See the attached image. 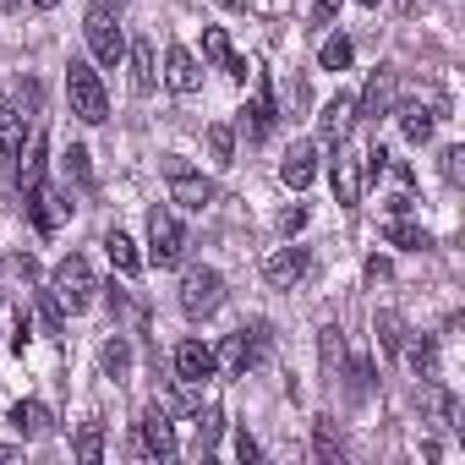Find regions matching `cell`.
<instances>
[{"label":"cell","mask_w":465,"mask_h":465,"mask_svg":"<svg viewBox=\"0 0 465 465\" xmlns=\"http://www.w3.org/2000/svg\"><path fill=\"white\" fill-rule=\"evenodd\" d=\"M318 351H323V367H334V372H340V361H345V340H340V329H334V323L318 334Z\"/></svg>","instance_id":"obj_35"},{"label":"cell","mask_w":465,"mask_h":465,"mask_svg":"<svg viewBox=\"0 0 465 465\" xmlns=\"http://www.w3.org/2000/svg\"><path fill=\"white\" fill-rule=\"evenodd\" d=\"M0 307H6V291H0Z\"/></svg>","instance_id":"obj_48"},{"label":"cell","mask_w":465,"mask_h":465,"mask_svg":"<svg viewBox=\"0 0 465 465\" xmlns=\"http://www.w3.org/2000/svg\"><path fill=\"white\" fill-rule=\"evenodd\" d=\"M372 329H378L383 351H400V345H405V329H400V318H394V312H378V318H372Z\"/></svg>","instance_id":"obj_34"},{"label":"cell","mask_w":465,"mask_h":465,"mask_svg":"<svg viewBox=\"0 0 465 465\" xmlns=\"http://www.w3.org/2000/svg\"><path fill=\"white\" fill-rule=\"evenodd\" d=\"M6 460H17V449H12V443H0V465H6Z\"/></svg>","instance_id":"obj_44"},{"label":"cell","mask_w":465,"mask_h":465,"mask_svg":"<svg viewBox=\"0 0 465 465\" xmlns=\"http://www.w3.org/2000/svg\"><path fill=\"white\" fill-rule=\"evenodd\" d=\"M28 340H34V329H28V312L17 318V334H12V351H28Z\"/></svg>","instance_id":"obj_41"},{"label":"cell","mask_w":465,"mask_h":465,"mask_svg":"<svg viewBox=\"0 0 465 465\" xmlns=\"http://www.w3.org/2000/svg\"><path fill=\"white\" fill-rule=\"evenodd\" d=\"M137 454H148V460H175V421H170V411L153 400L148 411H143V421H137Z\"/></svg>","instance_id":"obj_8"},{"label":"cell","mask_w":465,"mask_h":465,"mask_svg":"<svg viewBox=\"0 0 465 465\" xmlns=\"http://www.w3.org/2000/svg\"><path fill=\"white\" fill-rule=\"evenodd\" d=\"M224 307V274L208 269V263H192L181 274V312L186 318H213Z\"/></svg>","instance_id":"obj_4"},{"label":"cell","mask_w":465,"mask_h":465,"mask_svg":"<svg viewBox=\"0 0 465 465\" xmlns=\"http://www.w3.org/2000/svg\"><path fill=\"white\" fill-rule=\"evenodd\" d=\"M219 6H224V12H242V6H247V0H219Z\"/></svg>","instance_id":"obj_45"},{"label":"cell","mask_w":465,"mask_h":465,"mask_svg":"<svg viewBox=\"0 0 465 465\" xmlns=\"http://www.w3.org/2000/svg\"><path fill=\"white\" fill-rule=\"evenodd\" d=\"M351 61H356L351 39H340V34H334V39H323V50H318V66H323V72H345Z\"/></svg>","instance_id":"obj_30"},{"label":"cell","mask_w":465,"mask_h":465,"mask_svg":"<svg viewBox=\"0 0 465 465\" xmlns=\"http://www.w3.org/2000/svg\"><path fill=\"white\" fill-rule=\"evenodd\" d=\"M66 213H72V197H66V192H55L50 181H39V186L28 192V219L45 230V236H55V230L66 224Z\"/></svg>","instance_id":"obj_10"},{"label":"cell","mask_w":465,"mask_h":465,"mask_svg":"<svg viewBox=\"0 0 465 465\" xmlns=\"http://www.w3.org/2000/svg\"><path fill=\"white\" fill-rule=\"evenodd\" d=\"M34 307H39V318H45V334L61 340V302H55V291H34Z\"/></svg>","instance_id":"obj_33"},{"label":"cell","mask_w":465,"mask_h":465,"mask_svg":"<svg viewBox=\"0 0 465 465\" xmlns=\"http://www.w3.org/2000/svg\"><path fill=\"white\" fill-rule=\"evenodd\" d=\"M334 12H340V0H318V12H312V23H318V28H329V17H334Z\"/></svg>","instance_id":"obj_42"},{"label":"cell","mask_w":465,"mask_h":465,"mask_svg":"<svg viewBox=\"0 0 465 465\" xmlns=\"http://www.w3.org/2000/svg\"><path fill=\"white\" fill-rule=\"evenodd\" d=\"M12 427H17L23 438H50V432H55V416H50L39 400H17V405H12Z\"/></svg>","instance_id":"obj_20"},{"label":"cell","mask_w":465,"mask_h":465,"mask_svg":"<svg viewBox=\"0 0 465 465\" xmlns=\"http://www.w3.org/2000/svg\"><path fill=\"white\" fill-rule=\"evenodd\" d=\"M307 274H312V252L307 247H280L274 258H263V280L274 291H296Z\"/></svg>","instance_id":"obj_9"},{"label":"cell","mask_w":465,"mask_h":465,"mask_svg":"<svg viewBox=\"0 0 465 465\" xmlns=\"http://www.w3.org/2000/svg\"><path fill=\"white\" fill-rule=\"evenodd\" d=\"M334 203L340 208H356L361 203V164L351 153H340V148H334Z\"/></svg>","instance_id":"obj_19"},{"label":"cell","mask_w":465,"mask_h":465,"mask_svg":"<svg viewBox=\"0 0 465 465\" xmlns=\"http://www.w3.org/2000/svg\"><path fill=\"white\" fill-rule=\"evenodd\" d=\"M34 6H39V12H55V6H61V0H34Z\"/></svg>","instance_id":"obj_46"},{"label":"cell","mask_w":465,"mask_h":465,"mask_svg":"<svg viewBox=\"0 0 465 465\" xmlns=\"http://www.w3.org/2000/svg\"><path fill=\"white\" fill-rule=\"evenodd\" d=\"M72 454H77V460H88V465H94V460H104V421H83V432L72 438Z\"/></svg>","instance_id":"obj_29"},{"label":"cell","mask_w":465,"mask_h":465,"mask_svg":"<svg viewBox=\"0 0 465 465\" xmlns=\"http://www.w3.org/2000/svg\"><path fill=\"white\" fill-rule=\"evenodd\" d=\"M203 61H213V66H230V61H236L224 28H203Z\"/></svg>","instance_id":"obj_31"},{"label":"cell","mask_w":465,"mask_h":465,"mask_svg":"<svg viewBox=\"0 0 465 465\" xmlns=\"http://www.w3.org/2000/svg\"><path fill=\"white\" fill-rule=\"evenodd\" d=\"M389 159H394V153H389V148H383V143H372V148H367V153H361V181H378V175H383V170H389Z\"/></svg>","instance_id":"obj_36"},{"label":"cell","mask_w":465,"mask_h":465,"mask_svg":"<svg viewBox=\"0 0 465 465\" xmlns=\"http://www.w3.org/2000/svg\"><path fill=\"white\" fill-rule=\"evenodd\" d=\"M23 143H28V115L17 110V99H0V170L17 164Z\"/></svg>","instance_id":"obj_15"},{"label":"cell","mask_w":465,"mask_h":465,"mask_svg":"<svg viewBox=\"0 0 465 465\" xmlns=\"http://www.w3.org/2000/svg\"><path fill=\"white\" fill-rule=\"evenodd\" d=\"M351 126H356V99H351V94H334V99L318 110V132H323V143H329V148H345Z\"/></svg>","instance_id":"obj_14"},{"label":"cell","mask_w":465,"mask_h":465,"mask_svg":"<svg viewBox=\"0 0 465 465\" xmlns=\"http://www.w3.org/2000/svg\"><path fill=\"white\" fill-rule=\"evenodd\" d=\"M99 367H104V378H115V383H126V372H132V345L115 334V340H104V351H99Z\"/></svg>","instance_id":"obj_26"},{"label":"cell","mask_w":465,"mask_h":465,"mask_svg":"<svg viewBox=\"0 0 465 465\" xmlns=\"http://www.w3.org/2000/svg\"><path fill=\"white\" fill-rule=\"evenodd\" d=\"M443 181H449V186H460V181H465V148H460V143H454V148H443Z\"/></svg>","instance_id":"obj_37"},{"label":"cell","mask_w":465,"mask_h":465,"mask_svg":"<svg viewBox=\"0 0 465 465\" xmlns=\"http://www.w3.org/2000/svg\"><path fill=\"white\" fill-rule=\"evenodd\" d=\"M203 137H208V153H213V164H219V170H224V164H236V126L213 121Z\"/></svg>","instance_id":"obj_27"},{"label":"cell","mask_w":465,"mask_h":465,"mask_svg":"<svg viewBox=\"0 0 465 465\" xmlns=\"http://www.w3.org/2000/svg\"><path fill=\"white\" fill-rule=\"evenodd\" d=\"M312 449H318V460H323V465H340V460H345V443H340L334 416H318V421H312Z\"/></svg>","instance_id":"obj_24"},{"label":"cell","mask_w":465,"mask_h":465,"mask_svg":"<svg viewBox=\"0 0 465 465\" xmlns=\"http://www.w3.org/2000/svg\"><path fill=\"white\" fill-rule=\"evenodd\" d=\"M236 460H242V465H258V460H263V449H258V438H252L247 427L236 432Z\"/></svg>","instance_id":"obj_38"},{"label":"cell","mask_w":465,"mask_h":465,"mask_svg":"<svg viewBox=\"0 0 465 465\" xmlns=\"http://www.w3.org/2000/svg\"><path fill=\"white\" fill-rule=\"evenodd\" d=\"M164 164V181H170V203H181V208H192V213H203L208 203H213V181L203 175V170H192L186 159H159Z\"/></svg>","instance_id":"obj_7"},{"label":"cell","mask_w":465,"mask_h":465,"mask_svg":"<svg viewBox=\"0 0 465 465\" xmlns=\"http://www.w3.org/2000/svg\"><path fill=\"white\" fill-rule=\"evenodd\" d=\"M405 356H411V372H416L421 383H432V378H438V340H432V334H421Z\"/></svg>","instance_id":"obj_28"},{"label":"cell","mask_w":465,"mask_h":465,"mask_svg":"<svg viewBox=\"0 0 465 465\" xmlns=\"http://www.w3.org/2000/svg\"><path fill=\"white\" fill-rule=\"evenodd\" d=\"M269 345H274V334H269V323H242L236 334H224V345H219L213 356H219V367H224L230 378H247L252 367H263V356H269Z\"/></svg>","instance_id":"obj_1"},{"label":"cell","mask_w":465,"mask_h":465,"mask_svg":"<svg viewBox=\"0 0 465 465\" xmlns=\"http://www.w3.org/2000/svg\"><path fill=\"white\" fill-rule=\"evenodd\" d=\"M126 6V0H99V12H121Z\"/></svg>","instance_id":"obj_43"},{"label":"cell","mask_w":465,"mask_h":465,"mask_svg":"<svg viewBox=\"0 0 465 465\" xmlns=\"http://www.w3.org/2000/svg\"><path fill=\"white\" fill-rule=\"evenodd\" d=\"M126 66H132V88H137V94H153L159 72H153V45H148V39H132V45H126Z\"/></svg>","instance_id":"obj_21"},{"label":"cell","mask_w":465,"mask_h":465,"mask_svg":"<svg viewBox=\"0 0 465 465\" xmlns=\"http://www.w3.org/2000/svg\"><path fill=\"white\" fill-rule=\"evenodd\" d=\"M45 153H50V137H45V132H34V137L23 143V153H17V181H23V197L45 181Z\"/></svg>","instance_id":"obj_18"},{"label":"cell","mask_w":465,"mask_h":465,"mask_svg":"<svg viewBox=\"0 0 465 465\" xmlns=\"http://www.w3.org/2000/svg\"><path fill=\"white\" fill-rule=\"evenodd\" d=\"M164 88L181 94V99L203 88V66H197V55H192L186 45H170V50H164Z\"/></svg>","instance_id":"obj_12"},{"label":"cell","mask_w":465,"mask_h":465,"mask_svg":"<svg viewBox=\"0 0 465 465\" xmlns=\"http://www.w3.org/2000/svg\"><path fill=\"white\" fill-rule=\"evenodd\" d=\"M269 126H274V83L258 77V94H252V104L242 110V132L258 143V137H269Z\"/></svg>","instance_id":"obj_17"},{"label":"cell","mask_w":465,"mask_h":465,"mask_svg":"<svg viewBox=\"0 0 465 465\" xmlns=\"http://www.w3.org/2000/svg\"><path fill=\"white\" fill-rule=\"evenodd\" d=\"M389 115H400V132H405V143H416V148H421V143L432 137V126H438V115H432L427 104H394Z\"/></svg>","instance_id":"obj_22"},{"label":"cell","mask_w":465,"mask_h":465,"mask_svg":"<svg viewBox=\"0 0 465 465\" xmlns=\"http://www.w3.org/2000/svg\"><path fill=\"white\" fill-rule=\"evenodd\" d=\"M389 110H394V66H378L356 99V121H383Z\"/></svg>","instance_id":"obj_13"},{"label":"cell","mask_w":465,"mask_h":465,"mask_svg":"<svg viewBox=\"0 0 465 465\" xmlns=\"http://www.w3.org/2000/svg\"><path fill=\"white\" fill-rule=\"evenodd\" d=\"M367 389H372V361H351V394L361 400Z\"/></svg>","instance_id":"obj_39"},{"label":"cell","mask_w":465,"mask_h":465,"mask_svg":"<svg viewBox=\"0 0 465 465\" xmlns=\"http://www.w3.org/2000/svg\"><path fill=\"white\" fill-rule=\"evenodd\" d=\"M104 252H110V263H115L121 274H137V269H143V252H137V242L126 236V230H110V236H104Z\"/></svg>","instance_id":"obj_25"},{"label":"cell","mask_w":465,"mask_h":465,"mask_svg":"<svg viewBox=\"0 0 465 465\" xmlns=\"http://www.w3.org/2000/svg\"><path fill=\"white\" fill-rule=\"evenodd\" d=\"M280 181H285L291 192H307V186L318 181V143H296V148L280 159Z\"/></svg>","instance_id":"obj_16"},{"label":"cell","mask_w":465,"mask_h":465,"mask_svg":"<svg viewBox=\"0 0 465 465\" xmlns=\"http://www.w3.org/2000/svg\"><path fill=\"white\" fill-rule=\"evenodd\" d=\"M213 372H219V356H213V345H203V340H181V345H175V378H181L186 389L208 383Z\"/></svg>","instance_id":"obj_11"},{"label":"cell","mask_w":465,"mask_h":465,"mask_svg":"<svg viewBox=\"0 0 465 465\" xmlns=\"http://www.w3.org/2000/svg\"><path fill=\"white\" fill-rule=\"evenodd\" d=\"M83 39H88V50H94V61H99V66H110V72H115V66L126 61V34H121L115 12H99V6H94V12L83 17Z\"/></svg>","instance_id":"obj_6"},{"label":"cell","mask_w":465,"mask_h":465,"mask_svg":"<svg viewBox=\"0 0 465 465\" xmlns=\"http://www.w3.org/2000/svg\"><path fill=\"white\" fill-rule=\"evenodd\" d=\"M361 6H383V0H361Z\"/></svg>","instance_id":"obj_47"},{"label":"cell","mask_w":465,"mask_h":465,"mask_svg":"<svg viewBox=\"0 0 465 465\" xmlns=\"http://www.w3.org/2000/svg\"><path fill=\"white\" fill-rule=\"evenodd\" d=\"M302 224H307V208H291V213L280 219V230H285V236H296V230H302Z\"/></svg>","instance_id":"obj_40"},{"label":"cell","mask_w":465,"mask_h":465,"mask_svg":"<svg viewBox=\"0 0 465 465\" xmlns=\"http://www.w3.org/2000/svg\"><path fill=\"white\" fill-rule=\"evenodd\" d=\"M66 99H72V115L88 121V126H104L110 115V94L99 83V72L88 61H66Z\"/></svg>","instance_id":"obj_2"},{"label":"cell","mask_w":465,"mask_h":465,"mask_svg":"<svg viewBox=\"0 0 465 465\" xmlns=\"http://www.w3.org/2000/svg\"><path fill=\"white\" fill-rule=\"evenodd\" d=\"M61 164H66V181H77L83 192L94 186V153H88V148H66V159H61Z\"/></svg>","instance_id":"obj_32"},{"label":"cell","mask_w":465,"mask_h":465,"mask_svg":"<svg viewBox=\"0 0 465 465\" xmlns=\"http://www.w3.org/2000/svg\"><path fill=\"white\" fill-rule=\"evenodd\" d=\"M50 291H55V302H61V307H72V312H88V307H94V296H99L94 263H88L83 252L61 258V263H55V280H50Z\"/></svg>","instance_id":"obj_3"},{"label":"cell","mask_w":465,"mask_h":465,"mask_svg":"<svg viewBox=\"0 0 465 465\" xmlns=\"http://www.w3.org/2000/svg\"><path fill=\"white\" fill-rule=\"evenodd\" d=\"M186 258V230L170 208H153L148 213V263L153 269H175Z\"/></svg>","instance_id":"obj_5"},{"label":"cell","mask_w":465,"mask_h":465,"mask_svg":"<svg viewBox=\"0 0 465 465\" xmlns=\"http://www.w3.org/2000/svg\"><path fill=\"white\" fill-rule=\"evenodd\" d=\"M383 242H389V247H400V252H421V247H432V236H427L421 224H411L405 213H394V219L383 224Z\"/></svg>","instance_id":"obj_23"}]
</instances>
